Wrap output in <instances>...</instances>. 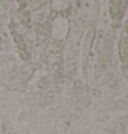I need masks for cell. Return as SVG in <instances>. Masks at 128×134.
Segmentation results:
<instances>
[{
  "instance_id": "cell-1",
  "label": "cell",
  "mask_w": 128,
  "mask_h": 134,
  "mask_svg": "<svg viewBox=\"0 0 128 134\" xmlns=\"http://www.w3.org/2000/svg\"><path fill=\"white\" fill-rule=\"evenodd\" d=\"M119 53L121 62L128 64V19L124 23V29L121 33V40H120V47H119Z\"/></svg>"
},
{
  "instance_id": "cell-3",
  "label": "cell",
  "mask_w": 128,
  "mask_h": 134,
  "mask_svg": "<svg viewBox=\"0 0 128 134\" xmlns=\"http://www.w3.org/2000/svg\"><path fill=\"white\" fill-rule=\"evenodd\" d=\"M123 11H124L123 0H110V14H112V18H114V19H120Z\"/></svg>"
},
{
  "instance_id": "cell-4",
  "label": "cell",
  "mask_w": 128,
  "mask_h": 134,
  "mask_svg": "<svg viewBox=\"0 0 128 134\" xmlns=\"http://www.w3.org/2000/svg\"><path fill=\"white\" fill-rule=\"evenodd\" d=\"M30 3H32L35 7H40V4L43 3V0H30Z\"/></svg>"
},
{
  "instance_id": "cell-2",
  "label": "cell",
  "mask_w": 128,
  "mask_h": 134,
  "mask_svg": "<svg viewBox=\"0 0 128 134\" xmlns=\"http://www.w3.org/2000/svg\"><path fill=\"white\" fill-rule=\"evenodd\" d=\"M70 8V0H51V10L55 14H66Z\"/></svg>"
}]
</instances>
